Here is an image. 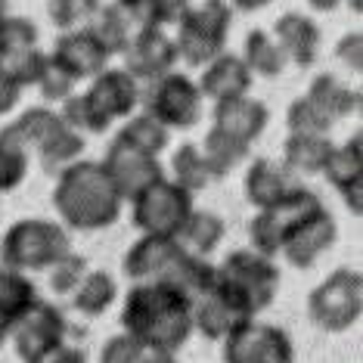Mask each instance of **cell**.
<instances>
[{
	"label": "cell",
	"mask_w": 363,
	"mask_h": 363,
	"mask_svg": "<svg viewBox=\"0 0 363 363\" xmlns=\"http://www.w3.org/2000/svg\"><path fill=\"white\" fill-rule=\"evenodd\" d=\"M323 177L335 186L351 214H363V134H351L345 143H335Z\"/></svg>",
	"instance_id": "cell-18"
},
{
	"label": "cell",
	"mask_w": 363,
	"mask_h": 363,
	"mask_svg": "<svg viewBox=\"0 0 363 363\" xmlns=\"http://www.w3.org/2000/svg\"><path fill=\"white\" fill-rule=\"evenodd\" d=\"M227 4L239 13H258V10H264V6L274 4V0H227Z\"/></svg>",
	"instance_id": "cell-49"
},
{
	"label": "cell",
	"mask_w": 363,
	"mask_h": 363,
	"mask_svg": "<svg viewBox=\"0 0 363 363\" xmlns=\"http://www.w3.org/2000/svg\"><path fill=\"white\" fill-rule=\"evenodd\" d=\"M53 208L65 230L96 233V230L112 227L121 218L125 199H121V193L115 189L100 162L78 159L75 164H69L56 174Z\"/></svg>",
	"instance_id": "cell-2"
},
{
	"label": "cell",
	"mask_w": 363,
	"mask_h": 363,
	"mask_svg": "<svg viewBox=\"0 0 363 363\" xmlns=\"http://www.w3.org/2000/svg\"><path fill=\"white\" fill-rule=\"evenodd\" d=\"M193 193H186L171 177H162L150 184L143 193L130 199V220L143 236H174L186 224L193 211Z\"/></svg>",
	"instance_id": "cell-8"
},
{
	"label": "cell",
	"mask_w": 363,
	"mask_h": 363,
	"mask_svg": "<svg viewBox=\"0 0 363 363\" xmlns=\"http://www.w3.org/2000/svg\"><path fill=\"white\" fill-rule=\"evenodd\" d=\"M75 84H78V81L72 78V72L47 53L44 65H40V72L35 78V87H38V94L44 96V103H62L65 96L75 94Z\"/></svg>",
	"instance_id": "cell-38"
},
{
	"label": "cell",
	"mask_w": 363,
	"mask_h": 363,
	"mask_svg": "<svg viewBox=\"0 0 363 363\" xmlns=\"http://www.w3.org/2000/svg\"><path fill=\"white\" fill-rule=\"evenodd\" d=\"M304 96H308L313 106H320V109H323L333 121L348 118V115L360 112V106H363L360 90L348 87L345 81H338L333 72H320V75L311 81V87H308V94Z\"/></svg>",
	"instance_id": "cell-25"
},
{
	"label": "cell",
	"mask_w": 363,
	"mask_h": 363,
	"mask_svg": "<svg viewBox=\"0 0 363 363\" xmlns=\"http://www.w3.org/2000/svg\"><path fill=\"white\" fill-rule=\"evenodd\" d=\"M335 239H338V224L323 205V208H317L289 230L279 255H283L295 270H311L313 264L320 261V255H326L335 245Z\"/></svg>",
	"instance_id": "cell-14"
},
{
	"label": "cell",
	"mask_w": 363,
	"mask_h": 363,
	"mask_svg": "<svg viewBox=\"0 0 363 363\" xmlns=\"http://www.w3.org/2000/svg\"><path fill=\"white\" fill-rule=\"evenodd\" d=\"M40 31L26 16H6L0 26V56H19L28 50H38Z\"/></svg>",
	"instance_id": "cell-39"
},
{
	"label": "cell",
	"mask_w": 363,
	"mask_h": 363,
	"mask_svg": "<svg viewBox=\"0 0 363 363\" xmlns=\"http://www.w3.org/2000/svg\"><path fill=\"white\" fill-rule=\"evenodd\" d=\"M140 363H177V357L174 354H168V351H143Z\"/></svg>",
	"instance_id": "cell-50"
},
{
	"label": "cell",
	"mask_w": 363,
	"mask_h": 363,
	"mask_svg": "<svg viewBox=\"0 0 363 363\" xmlns=\"http://www.w3.org/2000/svg\"><path fill=\"white\" fill-rule=\"evenodd\" d=\"M335 60L342 62L348 72L360 75V72H363V31H348V35L338 38Z\"/></svg>",
	"instance_id": "cell-45"
},
{
	"label": "cell",
	"mask_w": 363,
	"mask_h": 363,
	"mask_svg": "<svg viewBox=\"0 0 363 363\" xmlns=\"http://www.w3.org/2000/svg\"><path fill=\"white\" fill-rule=\"evenodd\" d=\"M87 270H90L87 258L69 252L65 258H60L50 270H47V286H50L53 295H69V298H72V292L81 286V279L87 277Z\"/></svg>",
	"instance_id": "cell-42"
},
{
	"label": "cell",
	"mask_w": 363,
	"mask_h": 363,
	"mask_svg": "<svg viewBox=\"0 0 363 363\" xmlns=\"http://www.w3.org/2000/svg\"><path fill=\"white\" fill-rule=\"evenodd\" d=\"M252 81L255 75L249 72V65L242 62V56L224 50L220 56H214L208 65H202V78L196 84H199L202 100L224 103V100L245 96L252 90Z\"/></svg>",
	"instance_id": "cell-21"
},
{
	"label": "cell",
	"mask_w": 363,
	"mask_h": 363,
	"mask_svg": "<svg viewBox=\"0 0 363 363\" xmlns=\"http://www.w3.org/2000/svg\"><path fill=\"white\" fill-rule=\"evenodd\" d=\"M224 363H295V345L286 329L261 323L258 317L230 333L224 342Z\"/></svg>",
	"instance_id": "cell-10"
},
{
	"label": "cell",
	"mask_w": 363,
	"mask_h": 363,
	"mask_svg": "<svg viewBox=\"0 0 363 363\" xmlns=\"http://www.w3.org/2000/svg\"><path fill=\"white\" fill-rule=\"evenodd\" d=\"M308 317L323 333H348L363 317V274L354 267H335L308 295Z\"/></svg>",
	"instance_id": "cell-5"
},
{
	"label": "cell",
	"mask_w": 363,
	"mask_h": 363,
	"mask_svg": "<svg viewBox=\"0 0 363 363\" xmlns=\"http://www.w3.org/2000/svg\"><path fill=\"white\" fill-rule=\"evenodd\" d=\"M115 301H118V283L109 270H87L81 286L72 292V308L90 320L103 317Z\"/></svg>",
	"instance_id": "cell-29"
},
{
	"label": "cell",
	"mask_w": 363,
	"mask_h": 363,
	"mask_svg": "<svg viewBox=\"0 0 363 363\" xmlns=\"http://www.w3.org/2000/svg\"><path fill=\"white\" fill-rule=\"evenodd\" d=\"M10 335H13V320L6 313H0V348L10 342Z\"/></svg>",
	"instance_id": "cell-52"
},
{
	"label": "cell",
	"mask_w": 363,
	"mask_h": 363,
	"mask_svg": "<svg viewBox=\"0 0 363 363\" xmlns=\"http://www.w3.org/2000/svg\"><path fill=\"white\" fill-rule=\"evenodd\" d=\"M313 13H335L342 6V0H304Z\"/></svg>",
	"instance_id": "cell-51"
},
{
	"label": "cell",
	"mask_w": 363,
	"mask_h": 363,
	"mask_svg": "<svg viewBox=\"0 0 363 363\" xmlns=\"http://www.w3.org/2000/svg\"><path fill=\"white\" fill-rule=\"evenodd\" d=\"M60 118L69 125L72 130H78V134H106V130L112 128V121L106 118V115L96 109L94 100H90L87 94H72L65 96V100L60 103Z\"/></svg>",
	"instance_id": "cell-36"
},
{
	"label": "cell",
	"mask_w": 363,
	"mask_h": 363,
	"mask_svg": "<svg viewBox=\"0 0 363 363\" xmlns=\"http://www.w3.org/2000/svg\"><path fill=\"white\" fill-rule=\"evenodd\" d=\"M62 125L60 112L50 109V106H31V109L19 112L16 118L6 125L0 134H4L6 140H13V143H19L22 150H38L40 143H44L47 137L53 134L56 128Z\"/></svg>",
	"instance_id": "cell-27"
},
{
	"label": "cell",
	"mask_w": 363,
	"mask_h": 363,
	"mask_svg": "<svg viewBox=\"0 0 363 363\" xmlns=\"http://www.w3.org/2000/svg\"><path fill=\"white\" fill-rule=\"evenodd\" d=\"M26 363H87V357H84V351H81V348L62 342V345H56V348H50V351L38 354V357L26 360Z\"/></svg>",
	"instance_id": "cell-47"
},
{
	"label": "cell",
	"mask_w": 363,
	"mask_h": 363,
	"mask_svg": "<svg viewBox=\"0 0 363 363\" xmlns=\"http://www.w3.org/2000/svg\"><path fill=\"white\" fill-rule=\"evenodd\" d=\"M242 62L249 65L255 78H279L286 72V53L274 40V35L264 28H252L242 40Z\"/></svg>",
	"instance_id": "cell-28"
},
{
	"label": "cell",
	"mask_w": 363,
	"mask_h": 363,
	"mask_svg": "<svg viewBox=\"0 0 363 363\" xmlns=\"http://www.w3.org/2000/svg\"><path fill=\"white\" fill-rule=\"evenodd\" d=\"M90 28L96 31V38L103 40V47L109 50V56H121V53H125L128 44L134 40V35L140 31L134 22H130V16L121 10L115 0H112V4H103L100 10H96Z\"/></svg>",
	"instance_id": "cell-32"
},
{
	"label": "cell",
	"mask_w": 363,
	"mask_h": 363,
	"mask_svg": "<svg viewBox=\"0 0 363 363\" xmlns=\"http://www.w3.org/2000/svg\"><path fill=\"white\" fill-rule=\"evenodd\" d=\"M103 0H47V16L60 31H72L94 22Z\"/></svg>",
	"instance_id": "cell-41"
},
{
	"label": "cell",
	"mask_w": 363,
	"mask_h": 363,
	"mask_svg": "<svg viewBox=\"0 0 363 363\" xmlns=\"http://www.w3.org/2000/svg\"><path fill=\"white\" fill-rule=\"evenodd\" d=\"M249 320H255V313L220 279H214V286L205 295L193 298V333L205 335L208 342H224Z\"/></svg>",
	"instance_id": "cell-12"
},
{
	"label": "cell",
	"mask_w": 363,
	"mask_h": 363,
	"mask_svg": "<svg viewBox=\"0 0 363 363\" xmlns=\"http://www.w3.org/2000/svg\"><path fill=\"white\" fill-rule=\"evenodd\" d=\"M289 186H292V171L274 159H255L249 168H245L242 193L258 211L274 205Z\"/></svg>",
	"instance_id": "cell-23"
},
{
	"label": "cell",
	"mask_w": 363,
	"mask_h": 363,
	"mask_svg": "<svg viewBox=\"0 0 363 363\" xmlns=\"http://www.w3.org/2000/svg\"><path fill=\"white\" fill-rule=\"evenodd\" d=\"M335 143L329 134H289L283 143V164L298 174H323Z\"/></svg>",
	"instance_id": "cell-24"
},
{
	"label": "cell",
	"mask_w": 363,
	"mask_h": 363,
	"mask_svg": "<svg viewBox=\"0 0 363 363\" xmlns=\"http://www.w3.org/2000/svg\"><path fill=\"white\" fill-rule=\"evenodd\" d=\"M333 125L335 121L329 118L320 106H313L308 96H295V100L289 103V109H286L289 134H329Z\"/></svg>",
	"instance_id": "cell-37"
},
{
	"label": "cell",
	"mask_w": 363,
	"mask_h": 363,
	"mask_svg": "<svg viewBox=\"0 0 363 363\" xmlns=\"http://www.w3.org/2000/svg\"><path fill=\"white\" fill-rule=\"evenodd\" d=\"M274 40L283 47L286 60L295 62L298 69H311L323 47L320 26L304 13H283L274 22Z\"/></svg>",
	"instance_id": "cell-22"
},
{
	"label": "cell",
	"mask_w": 363,
	"mask_h": 363,
	"mask_svg": "<svg viewBox=\"0 0 363 363\" xmlns=\"http://www.w3.org/2000/svg\"><path fill=\"white\" fill-rule=\"evenodd\" d=\"M137 28H164L162 26V6L159 0H115Z\"/></svg>",
	"instance_id": "cell-44"
},
{
	"label": "cell",
	"mask_w": 363,
	"mask_h": 363,
	"mask_svg": "<svg viewBox=\"0 0 363 363\" xmlns=\"http://www.w3.org/2000/svg\"><path fill=\"white\" fill-rule=\"evenodd\" d=\"M317 208H323V199H320L313 189L308 186H289L283 196L261 208L252 218L249 224V249L264 255V258H279V249H283V239L298 220H304L308 214H313Z\"/></svg>",
	"instance_id": "cell-7"
},
{
	"label": "cell",
	"mask_w": 363,
	"mask_h": 363,
	"mask_svg": "<svg viewBox=\"0 0 363 363\" xmlns=\"http://www.w3.org/2000/svg\"><path fill=\"white\" fill-rule=\"evenodd\" d=\"M199 150H202V159H205V164H208L211 177L218 180V177H227L230 171H236L239 164L249 159L252 146L224 134V130H218V128H208V134H205Z\"/></svg>",
	"instance_id": "cell-30"
},
{
	"label": "cell",
	"mask_w": 363,
	"mask_h": 363,
	"mask_svg": "<svg viewBox=\"0 0 363 363\" xmlns=\"http://www.w3.org/2000/svg\"><path fill=\"white\" fill-rule=\"evenodd\" d=\"M6 16H10V0H0V26H4Z\"/></svg>",
	"instance_id": "cell-53"
},
{
	"label": "cell",
	"mask_w": 363,
	"mask_h": 363,
	"mask_svg": "<svg viewBox=\"0 0 363 363\" xmlns=\"http://www.w3.org/2000/svg\"><path fill=\"white\" fill-rule=\"evenodd\" d=\"M184 255L186 249L174 236H140L121 258V274L130 283H150V279L168 283Z\"/></svg>",
	"instance_id": "cell-15"
},
{
	"label": "cell",
	"mask_w": 363,
	"mask_h": 363,
	"mask_svg": "<svg viewBox=\"0 0 363 363\" xmlns=\"http://www.w3.org/2000/svg\"><path fill=\"white\" fill-rule=\"evenodd\" d=\"M84 94L94 100V106L100 109L109 121H125L137 112L140 106V81L134 75H128L125 69H112L106 65L100 75L90 78V87Z\"/></svg>",
	"instance_id": "cell-19"
},
{
	"label": "cell",
	"mask_w": 363,
	"mask_h": 363,
	"mask_svg": "<svg viewBox=\"0 0 363 363\" xmlns=\"http://www.w3.org/2000/svg\"><path fill=\"white\" fill-rule=\"evenodd\" d=\"M121 329L146 351L177 354L193 335V298L162 279L134 283L121 304Z\"/></svg>",
	"instance_id": "cell-1"
},
{
	"label": "cell",
	"mask_w": 363,
	"mask_h": 363,
	"mask_svg": "<svg viewBox=\"0 0 363 363\" xmlns=\"http://www.w3.org/2000/svg\"><path fill=\"white\" fill-rule=\"evenodd\" d=\"M143 345L137 338H130L128 333H118L112 338H106L100 348V363H140L143 357Z\"/></svg>",
	"instance_id": "cell-43"
},
{
	"label": "cell",
	"mask_w": 363,
	"mask_h": 363,
	"mask_svg": "<svg viewBox=\"0 0 363 363\" xmlns=\"http://www.w3.org/2000/svg\"><path fill=\"white\" fill-rule=\"evenodd\" d=\"M103 171L109 174V180L115 184V189L121 193V199L130 202L137 193H143L150 184L164 177V168L155 155H146L134 150V146L121 143L118 137H112V143L106 146L103 155Z\"/></svg>",
	"instance_id": "cell-13"
},
{
	"label": "cell",
	"mask_w": 363,
	"mask_h": 363,
	"mask_svg": "<svg viewBox=\"0 0 363 363\" xmlns=\"http://www.w3.org/2000/svg\"><path fill=\"white\" fill-rule=\"evenodd\" d=\"M13 348L22 357V363L38 357V354L56 348L69 338V320H65L62 308H56L53 301L38 298L31 308L13 323Z\"/></svg>",
	"instance_id": "cell-11"
},
{
	"label": "cell",
	"mask_w": 363,
	"mask_h": 363,
	"mask_svg": "<svg viewBox=\"0 0 363 363\" xmlns=\"http://www.w3.org/2000/svg\"><path fill=\"white\" fill-rule=\"evenodd\" d=\"M19 100H22L19 81H16L10 72L0 65V118H4V115H10L16 106H19Z\"/></svg>",
	"instance_id": "cell-46"
},
{
	"label": "cell",
	"mask_w": 363,
	"mask_h": 363,
	"mask_svg": "<svg viewBox=\"0 0 363 363\" xmlns=\"http://www.w3.org/2000/svg\"><path fill=\"white\" fill-rule=\"evenodd\" d=\"M28 164H31L28 150H22L19 143H13V140H6L0 134V196L13 193V189H19L26 184Z\"/></svg>",
	"instance_id": "cell-40"
},
{
	"label": "cell",
	"mask_w": 363,
	"mask_h": 363,
	"mask_svg": "<svg viewBox=\"0 0 363 363\" xmlns=\"http://www.w3.org/2000/svg\"><path fill=\"white\" fill-rule=\"evenodd\" d=\"M84 150H87V140H84V134L72 130V128L62 121V125L56 128L53 134L47 137L35 152H38V159H40V164H44L47 174H60L62 168L75 164V162L81 159V155H84Z\"/></svg>",
	"instance_id": "cell-31"
},
{
	"label": "cell",
	"mask_w": 363,
	"mask_h": 363,
	"mask_svg": "<svg viewBox=\"0 0 363 363\" xmlns=\"http://www.w3.org/2000/svg\"><path fill=\"white\" fill-rule=\"evenodd\" d=\"M174 50L189 69H202L214 56L227 50V38L233 28V6L227 0H202L177 22Z\"/></svg>",
	"instance_id": "cell-4"
},
{
	"label": "cell",
	"mask_w": 363,
	"mask_h": 363,
	"mask_svg": "<svg viewBox=\"0 0 363 363\" xmlns=\"http://www.w3.org/2000/svg\"><path fill=\"white\" fill-rule=\"evenodd\" d=\"M159 6H162V26L168 28V26H177V22L193 10L196 0H159Z\"/></svg>",
	"instance_id": "cell-48"
},
{
	"label": "cell",
	"mask_w": 363,
	"mask_h": 363,
	"mask_svg": "<svg viewBox=\"0 0 363 363\" xmlns=\"http://www.w3.org/2000/svg\"><path fill=\"white\" fill-rule=\"evenodd\" d=\"M171 180L180 184L186 193H199L211 186V171L202 159V150L196 143H180L171 155Z\"/></svg>",
	"instance_id": "cell-35"
},
{
	"label": "cell",
	"mask_w": 363,
	"mask_h": 363,
	"mask_svg": "<svg viewBox=\"0 0 363 363\" xmlns=\"http://www.w3.org/2000/svg\"><path fill=\"white\" fill-rule=\"evenodd\" d=\"M270 125V109L267 103L255 100V96H236V100L214 103L211 109V128L224 130V134L242 140V143L255 146V140H261V134Z\"/></svg>",
	"instance_id": "cell-20"
},
{
	"label": "cell",
	"mask_w": 363,
	"mask_h": 363,
	"mask_svg": "<svg viewBox=\"0 0 363 363\" xmlns=\"http://www.w3.org/2000/svg\"><path fill=\"white\" fill-rule=\"evenodd\" d=\"M69 252V230L50 218H22L6 227L0 239V264L22 270V274H47Z\"/></svg>",
	"instance_id": "cell-3"
},
{
	"label": "cell",
	"mask_w": 363,
	"mask_h": 363,
	"mask_svg": "<svg viewBox=\"0 0 363 363\" xmlns=\"http://www.w3.org/2000/svg\"><path fill=\"white\" fill-rule=\"evenodd\" d=\"M115 137H118L121 143L140 150V152L155 155V159H159V155L168 150V143H171V130L164 125H159V121H155L152 115H146V112H134L130 118H125V125H121V130Z\"/></svg>",
	"instance_id": "cell-33"
},
{
	"label": "cell",
	"mask_w": 363,
	"mask_h": 363,
	"mask_svg": "<svg viewBox=\"0 0 363 363\" xmlns=\"http://www.w3.org/2000/svg\"><path fill=\"white\" fill-rule=\"evenodd\" d=\"M224 233H227V224L218 211H202V208H193L186 218V224L180 227L177 233V242L184 245L189 255H199V258H211L218 252V245L224 242Z\"/></svg>",
	"instance_id": "cell-26"
},
{
	"label": "cell",
	"mask_w": 363,
	"mask_h": 363,
	"mask_svg": "<svg viewBox=\"0 0 363 363\" xmlns=\"http://www.w3.org/2000/svg\"><path fill=\"white\" fill-rule=\"evenodd\" d=\"M218 279L255 313V317L277 301L279 283H283L274 258H264V255L252 252V249L230 252L227 258L218 264Z\"/></svg>",
	"instance_id": "cell-6"
},
{
	"label": "cell",
	"mask_w": 363,
	"mask_h": 363,
	"mask_svg": "<svg viewBox=\"0 0 363 363\" xmlns=\"http://www.w3.org/2000/svg\"><path fill=\"white\" fill-rule=\"evenodd\" d=\"M121 60H125L121 69H125L128 75L150 84V81L162 78L164 72L174 69V62H177L174 38L164 28H140L134 40L128 44V50L121 53Z\"/></svg>",
	"instance_id": "cell-16"
},
{
	"label": "cell",
	"mask_w": 363,
	"mask_h": 363,
	"mask_svg": "<svg viewBox=\"0 0 363 363\" xmlns=\"http://www.w3.org/2000/svg\"><path fill=\"white\" fill-rule=\"evenodd\" d=\"M50 56L56 62H62L75 81H90L94 75H100L112 60L109 50L103 47V40L96 38V31L90 26L62 31V35L56 38Z\"/></svg>",
	"instance_id": "cell-17"
},
{
	"label": "cell",
	"mask_w": 363,
	"mask_h": 363,
	"mask_svg": "<svg viewBox=\"0 0 363 363\" xmlns=\"http://www.w3.org/2000/svg\"><path fill=\"white\" fill-rule=\"evenodd\" d=\"M38 298L40 295L38 286L31 283V274H22V270L0 264V313H6L16 323Z\"/></svg>",
	"instance_id": "cell-34"
},
{
	"label": "cell",
	"mask_w": 363,
	"mask_h": 363,
	"mask_svg": "<svg viewBox=\"0 0 363 363\" xmlns=\"http://www.w3.org/2000/svg\"><path fill=\"white\" fill-rule=\"evenodd\" d=\"M143 112L152 115L168 130H189L202 118V94L199 84L186 72H164L162 78L150 81V90L140 94Z\"/></svg>",
	"instance_id": "cell-9"
}]
</instances>
